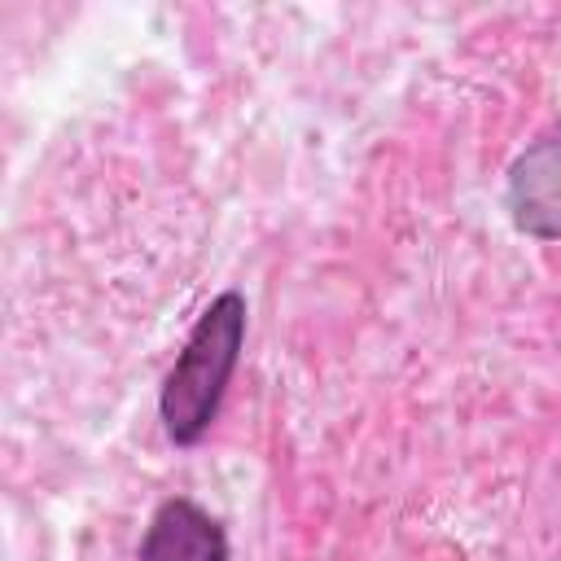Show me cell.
<instances>
[{
    "mask_svg": "<svg viewBox=\"0 0 561 561\" xmlns=\"http://www.w3.org/2000/svg\"><path fill=\"white\" fill-rule=\"evenodd\" d=\"M504 206L517 232L561 241V114L513 158Z\"/></svg>",
    "mask_w": 561,
    "mask_h": 561,
    "instance_id": "cell-2",
    "label": "cell"
},
{
    "mask_svg": "<svg viewBox=\"0 0 561 561\" xmlns=\"http://www.w3.org/2000/svg\"><path fill=\"white\" fill-rule=\"evenodd\" d=\"M140 561H228V535L219 517L175 495L158 504L145 530V543H140Z\"/></svg>",
    "mask_w": 561,
    "mask_h": 561,
    "instance_id": "cell-3",
    "label": "cell"
},
{
    "mask_svg": "<svg viewBox=\"0 0 561 561\" xmlns=\"http://www.w3.org/2000/svg\"><path fill=\"white\" fill-rule=\"evenodd\" d=\"M241 342H245V298H241V289H224L197 316L184 351L175 355V364L162 381L158 416H162V430L171 443L193 447L210 430V421L224 403V390L237 373Z\"/></svg>",
    "mask_w": 561,
    "mask_h": 561,
    "instance_id": "cell-1",
    "label": "cell"
}]
</instances>
